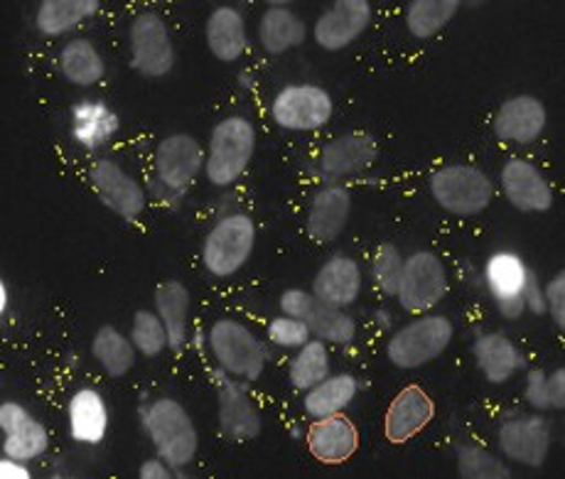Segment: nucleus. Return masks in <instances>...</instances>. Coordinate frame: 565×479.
Wrapping results in <instances>:
<instances>
[{
	"mask_svg": "<svg viewBox=\"0 0 565 479\" xmlns=\"http://www.w3.org/2000/svg\"><path fill=\"white\" fill-rule=\"evenodd\" d=\"M140 426L156 448V455L182 477V470L194 462L200 450V433L190 411L178 398L160 396L140 406Z\"/></svg>",
	"mask_w": 565,
	"mask_h": 479,
	"instance_id": "f257e3e1",
	"label": "nucleus"
},
{
	"mask_svg": "<svg viewBox=\"0 0 565 479\" xmlns=\"http://www.w3.org/2000/svg\"><path fill=\"white\" fill-rule=\"evenodd\" d=\"M256 152V126L242 114L224 116L210 130L206 140L204 178L214 188H232L246 168L252 166Z\"/></svg>",
	"mask_w": 565,
	"mask_h": 479,
	"instance_id": "f03ea898",
	"label": "nucleus"
},
{
	"mask_svg": "<svg viewBox=\"0 0 565 479\" xmlns=\"http://www.w3.org/2000/svg\"><path fill=\"white\" fill-rule=\"evenodd\" d=\"M428 190L443 212L460 220L480 216L494 200L492 178L472 162H450L438 168L428 180Z\"/></svg>",
	"mask_w": 565,
	"mask_h": 479,
	"instance_id": "7ed1b4c3",
	"label": "nucleus"
},
{
	"mask_svg": "<svg viewBox=\"0 0 565 479\" xmlns=\"http://www.w3.org/2000/svg\"><path fill=\"white\" fill-rule=\"evenodd\" d=\"M455 324L445 315H416V320L401 324L386 342V359L401 372L428 366L452 344Z\"/></svg>",
	"mask_w": 565,
	"mask_h": 479,
	"instance_id": "20e7f679",
	"label": "nucleus"
},
{
	"mask_svg": "<svg viewBox=\"0 0 565 479\" xmlns=\"http://www.w3.org/2000/svg\"><path fill=\"white\" fill-rule=\"evenodd\" d=\"M206 344L214 356V364L234 379L254 384L266 372L268 352L256 332L242 320L222 318L214 320L206 332Z\"/></svg>",
	"mask_w": 565,
	"mask_h": 479,
	"instance_id": "39448f33",
	"label": "nucleus"
},
{
	"mask_svg": "<svg viewBox=\"0 0 565 479\" xmlns=\"http://www.w3.org/2000/svg\"><path fill=\"white\" fill-rule=\"evenodd\" d=\"M256 248V222L244 212L224 214L202 242V266L214 278H232L242 270Z\"/></svg>",
	"mask_w": 565,
	"mask_h": 479,
	"instance_id": "423d86ee",
	"label": "nucleus"
},
{
	"mask_svg": "<svg viewBox=\"0 0 565 479\" xmlns=\"http://www.w3.org/2000/svg\"><path fill=\"white\" fill-rule=\"evenodd\" d=\"M130 70L146 79H162L178 64L175 42L166 18L156 10H143L128 25Z\"/></svg>",
	"mask_w": 565,
	"mask_h": 479,
	"instance_id": "0eeeda50",
	"label": "nucleus"
},
{
	"mask_svg": "<svg viewBox=\"0 0 565 479\" xmlns=\"http://www.w3.org/2000/svg\"><path fill=\"white\" fill-rule=\"evenodd\" d=\"M448 288L450 278L443 258L436 252L420 248L404 258L394 298L408 315H426L438 308L440 300L448 296Z\"/></svg>",
	"mask_w": 565,
	"mask_h": 479,
	"instance_id": "6e6552de",
	"label": "nucleus"
},
{
	"mask_svg": "<svg viewBox=\"0 0 565 479\" xmlns=\"http://www.w3.org/2000/svg\"><path fill=\"white\" fill-rule=\"evenodd\" d=\"M334 102L320 84H286L270 102V118L280 130L312 134L332 121Z\"/></svg>",
	"mask_w": 565,
	"mask_h": 479,
	"instance_id": "1a4fd4ad",
	"label": "nucleus"
},
{
	"mask_svg": "<svg viewBox=\"0 0 565 479\" xmlns=\"http://www.w3.org/2000/svg\"><path fill=\"white\" fill-rule=\"evenodd\" d=\"M204 146L192 134H168L153 152V175L160 190L180 200L204 172Z\"/></svg>",
	"mask_w": 565,
	"mask_h": 479,
	"instance_id": "9d476101",
	"label": "nucleus"
},
{
	"mask_svg": "<svg viewBox=\"0 0 565 479\" xmlns=\"http://www.w3.org/2000/svg\"><path fill=\"white\" fill-rule=\"evenodd\" d=\"M220 433L230 443H252L264 433V416L248 394L246 381L234 379L220 366L212 372Z\"/></svg>",
	"mask_w": 565,
	"mask_h": 479,
	"instance_id": "9b49d317",
	"label": "nucleus"
},
{
	"mask_svg": "<svg viewBox=\"0 0 565 479\" xmlns=\"http://www.w3.org/2000/svg\"><path fill=\"white\" fill-rule=\"evenodd\" d=\"M497 445L502 457L519 467L539 470L546 465L553 445L551 421L541 413H512L497 428Z\"/></svg>",
	"mask_w": 565,
	"mask_h": 479,
	"instance_id": "f8f14e48",
	"label": "nucleus"
},
{
	"mask_svg": "<svg viewBox=\"0 0 565 479\" xmlns=\"http://www.w3.org/2000/svg\"><path fill=\"white\" fill-rule=\"evenodd\" d=\"M379 160V140L366 130H350L328 140L315 158V172L330 184L372 170Z\"/></svg>",
	"mask_w": 565,
	"mask_h": 479,
	"instance_id": "ddd939ff",
	"label": "nucleus"
},
{
	"mask_svg": "<svg viewBox=\"0 0 565 479\" xmlns=\"http://www.w3.org/2000/svg\"><path fill=\"white\" fill-rule=\"evenodd\" d=\"M89 182L106 210L121 216L124 222H136L146 212L148 192L121 162L111 158L96 160L89 168Z\"/></svg>",
	"mask_w": 565,
	"mask_h": 479,
	"instance_id": "4468645a",
	"label": "nucleus"
},
{
	"mask_svg": "<svg viewBox=\"0 0 565 479\" xmlns=\"http://www.w3.org/2000/svg\"><path fill=\"white\" fill-rule=\"evenodd\" d=\"M526 260L514 252H497L484 260L482 278L494 300V308L504 320H519L526 312L524 286L529 278Z\"/></svg>",
	"mask_w": 565,
	"mask_h": 479,
	"instance_id": "2eb2a0df",
	"label": "nucleus"
},
{
	"mask_svg": "<svg viewBox=\"0 0 565 479\" xmlns=\"http://www.w3.org/2000/svg\"><path fill=\"white\" fill-rule=\"evenodd\" d=\"M374 10L369 0H337L315 20L312 40L324 52L352 47L372 25Z\"/></svg>",
	"mask_w": 565,
	"mask_h": 479,
	"instance_id": "dca6fc26",
	"label": "nucleus"
},
{
	"mask_svg": "<svg viewBox=\"0 0 565 479\" xmlns=\"http://www.w3.org/2000/svg\"><path fill=\"white\" fill-rule=\"evenodd\" d=\"M499 188L507 202L521 214H543L553 210V188L539 166L526 158H509L499 170Z\"/></svg>",
	"mask_w": 565,
	"mask_h": 479,
	"instance_id": "f3484780",
	"label": "nucleus"
},
{
	"mask_svg": "<svg viewBox=\"0 0 565 479\" xmlns=\"http://www.w3.org/2000/svg\"><path fill=\"white\" fill-rule=\"evenodd\" d=\"M548 126V111L539 96L514 94L499 104L492 118V130L502 143L531 146Z\"/></svg>",
	"mask_w": 565,
	"mask_h": 479,
	"instance_id": "a211bd4d",
	"label": "nucleus"
},
{
	"mask_svg": "<svg viewBox=\"0 0 565 479\" xmlns=\"http://www.w3.org/2000/svg\"><path fill=\"white\" fill-rule=\"evenodd\" d=\"M0 430H3V455L13 460L32 462L50 450L47 426L18 401L0 404Z\"/></svg>",
	"mask_w": 565,
	"mask_h": 479,
	"instance_id": "6ab92c4d",
	"label": "nucleus"
},
{
	"mask_svg": "<svg viewBox=\"0 0 565 479\" xmlns=\"http://www.w3.org/2000/svg\"><path fill=\"white\" fill-rule=\"evenodd\" d=\"M436 418V401L426 388L408 384L391 398L384 413V438L391 445H406L426 430Z\"/></svg>",
	"mask_w": 565,
	"mask_h": 479,
	"instance_id": "aec40b11",
	"label": "nucleus"
},
{
	"mask_svg": "<svg viewBox=\"0 0 565 479\" xmlns=\"http://www.w3.org/2000/svg\"><path fill=\"white\" fill-rule=\"evenodd\" d=\"M352 202V192L344 184H322L312 194L306 216V234L310 242L318 246L334 244L350 224Z\"/></svg>",
	"mask_w": 565,
	"mask_h": 479,
	"instance_id": "412c9836",
	"label": "nucleus"
},
{
	"mask_svg": "<svg viewBox=\"0 0 565 479\" xmlns=\"http://www.w3.org/2000/svg\"><path fill=\"white\" fill-rule=\"evenodd\" d=\"M364 290V274L360 260L334 254L318 268V274L312 278L310 292L324 305L332 308H352V305L362 298Z\"/></svg>",
	"mask_w": 565,
	"mask_h": 479,
	"instance_id": "4be33fe9",
	"label": "nucleus"
},
{
	"mask_svg": "<svg viewBox=\"0 0 565 479\" xmlns=\"http://www.w3.org/2000/svg\"><path fill=\"white\" fill-rule=\"evenodd\" d=\"M306 440L310 455L320 465H344L360 450V430L344 413L315 418Z\"/></svg>",
	"mask_w": 565,
	"mask_h": 479,
	"instance_id": "5701e85b",
	"label": "nucleus"
},
{
	"mask_svg": "<svg viewBox=\"0 0 565 479\" xmlns=\"http://www.w3.org/2000/svg\"><path fill=\"white\" fill-rule=\"evenodd\" d=\"M111 428V413L99 388L82 386L67 401V430L79 445H102Z\"/></svg>",
	"mask_w": 565,
	"mask_h": 479,
	"instance_id": "b1692460",
	"label": "nucleus"
},
{
	"mask_svg": "<svg viewBox=\"0 0 565 479\" xmlns=\"http://www.w3.org/2000/svg\"><path fill=\"white\" fill-rule=\"evenodd\" d=\"M472 356L480 374L489 384L502 386L512 381L519 372H524L529 359L519 350L514 340H509L504 332H482L475 337Z\"/></svg>",
	"mask_w": 565,
	"mask_h": 479,
	"instance_id": "393cba45",
	"label": "nucleus"
},
{
	"mask_svg": "<svg viewBox=\"0 0 565 479\" xmlns=\"http://www.w3.org/2000/svg\"><path fill=\"white\" fill-rule=\"evenodd\" d=\"M204 42L214 60L238 62L248 50L246 15L236 6H216L204 23Z\"/></svg>",
	"mask_w": 565,
	"mask_h": 479,
	"instance_id": "a878e982",
	"label": "nucleus"
},
{
	"mask_svg": "<svg viewBox=\"0 0 565 479\" xmlns=\"http://www.w3.org/2000/svg\"><path fill=\"white\" fill-rule=\"evenodd\" d=\"M74 143L84 150H99L121 130V118L102 99H82L70 108Z\"/></svg>",
	"mask_w": 565,
	"mask_h": 479,
	"instance_id": "bb28decb",
	"label": "nucleus"
},
{
	"mask_svg": "<svg viewBox=\"0 0 565 479\" xmlns=\"http://www.w3.org/2000/svg\"><path fill=\"white\" fill-rule=\"evenodd\" d=\"M308 40V23L302 20L296 10L280 3H270L258 20V42L270 57L286 54Z\"/></svg>",
	"mask_w": 565,
	"mask_h": 479,
	"instance_id": "cd10ccee",
	"label": "nucleus"
},
{
	"mask_svg": "<svg viewBox=\"0 0 565 479\" xmlns=\"http://www.w3.org/2000/svg\"><path fill=\"white\" fill-rule=\"evenodd\" d=\"M156 312L160 315L162 324L168 330V350L180 352L190 340V310L192 296L190 288L182 280L168 278L156 288Z\"/></svg>",
	"mask_w": 565,
	"mask_h": 479,
	"instance_id": "c85d7f7f",
	"label": "nucleus"
},
{
	"mask_svg": "<svg viewBox=\"0 0 565 479\" xmlns=\"http://www.w3.org/2000/svg\"><path fill=\"white\" fill-rule=\"evenodd\" d=\"M57 70L67 84L89 89L106 76V60L89 38H74L60 50Z\"/></svg>",
	"mask_w": 565,
	"mask_h": 479,
	"instance_id": "c756f323",
	"label": "nucleus"
},
{
	"mask_svg": "<svg viewBox=\"0 0 565 479\" xmlns=\"http://www.w3.org/2000/svg\"><path fill=\"white\" fill-rule=\"evenodd\" d=\"M99 10V0H42L35 10V28L47 40L64 38Z\"/></svg>",
	"mask_w": 565,
	"mask_h": 479,
	"instance_id": "7c9ffc66",
	"label": "nucleus"
},
{
	"mask_svg": "<svg viewBox=\"0 0 565 479\" xmlns=\"http://www.w3.org/2000/svg\"><path fill=\"white\" fill-rule=\"evenodd\" d=\"M356 394H360V381H356L354 374H330L318 386L306 391V396H302V411L312 421L334 416V413H344L350 408Z\"/></svg>",
	"mask_w": 565,
	"mask_h": 479,
	"instance_id": "2f4dec72",
	"label": "nucleus"
},
{
	"mask_svg": "<svg viewBox=\"0 0 565 479\" xmlns=\"http://www.w3.org/2000/svg\"><path fill=\"white\" fill-rule=\"evenodd\" d=\"M92 356L108 379H124L126 374L134 372L138 362V350L128 334L114 328V324H102L92 337Z\"/></svg>",
	"mask_w": 565,
	"mask_h": 479,
	"instance_id": "473e14b6",
	"label": "nucleus"
},
{
	"mask_svg": "<svg viewBox=\"0 0 565 479\" xmlns=\"http://www.w3.org/2000/svg\"><path fill=\"white\" fill-rule=\"evenodd\" d=\"M460 13V0H413L406 8V30L411 38L430 40L452 23Z\"/></svg>",
	"mask_w": 565,
	"mask_h": 479,
	"instance_id": "72a5a7b5",
	"label": "nucleus"
},
{
	"mask_svg": "<svg viewBox=\"0 0 565 479\" xmlns=\"http://www.w3.org/2000/svg\"><path fill=\"white\" fill-rule=\"evenodd\" d=\"M308 328L315 340H322L324 344H354L356 340V320L342 308H332V305L315 302L310 315L306 318Z\"/></svg>",
	"mask_w": 565,
	"mask_h": 479,
	"instance_id": "f704fd0d",
	"label": "nucleus"
},
{
	"mask_svg": "<svg viewBox=\"0 0 565 479\" xmlns=\"http://www.w3.org/2000/svg\"><path fill=\"white\" fill-rule=\"evenodd\" d=\"M330 376V352L328 344L322 340H310L298 350V354L290 359L288 364V379L292 388L306 394L308 388L318 386L322 379Z\"/></svg>",
	"mask_w": 565,
	"mask_h": 479,
	"instance_id": "c9c22d12",
	"label": "nucleus"
},
{
	"mask_svg": "<svg viewBox=\"0 0 565 479\" xmlns=\"http://www.w3.org/2000/svg\"><path fill=\"white\" fill-rule=\"evenodd\" d=\"M526 404L539 411H563L565 408V369L558 366L548 374L546 369H529L524 386Z\"/></svg>",
	"mask_w": 565,
	"mask_h": 479,
	"instance_id": "e433bc0d",
	"label": "nucleus"
},
{
	"mask_svg": "<svg viewBox=\"0 0 565 479\" xmlns=\"http://www.w3.org/2000/svg\"><path fill=\"white\" fill-rule=\"evenodd\" d=\"M458 475L462 479H512L514 472L502 457L475 443L458 445Z\"/></svg>",
	"mask_w": 565,
	"mask_h": 479,
	"instance_id": "4c0bfd02",
	"label": "nucleus"
},
{
	"mask_svg": "<svg viewBox=\"0 0 565 479\" xmlns=\"http://www.w3.org/2000/svg\"><path fill=\"white\" fill-rule=\"evenodd\" d=\"M128 337L138 350V354L146 359H156L168 350V330L156 310H146V308L136 310Z\"/></svg>",
	"mask_w": 565,
	"mask_h": 479,
	"instance_id": "58836bf2",
	"label": "nucleus"
},
{
	"mask_svg": "<svg viewBox=\"0 0 565 479\" xmlns=\"http://www.w3.org/2000/svg\"><path fill=\"white\" fill-rule=\"evenodd\" d=\"M404 254L401 248L391 242H382L374 248L372 256V280L376 290H382L386 298L396 296L401 268H404Z\"/></svg>",
	"mask_w": 565,
	"mask_h": 479,
	"instance_id": "ea45409f",
	"label": "nucleus"
},
{
	"mask_svg": "<svg viewBox=\"0 0 565 479\" xmlns=\"http://www.w3.org/2000/svg\"><path fill=\"white\" fill-rule=\"evenodd\" d=\"M266 337L270 344L280 347V350H300L302 344L312 340V332L308 322L288 318V315H278V318L268 322Z\"/></svg>",
	"mask_w": 565,
	"mask_h": 479,
	"instance_id": "a19ab883",
	"label": "nucleus"
},
{
	"mask_svg": "<svg viewBox=\"0 0 565 479\" xmlns=\"http://www.w3.org/2000/svg\"><path fill=\"white\" fill-rule=\"evenodd\" d=\"M543 298H546V315L558 324V330H565V270H558L546 286H543Z\"/></svg>",
	"mask_w": 565,
	"mask_h": 479,
	"instance_id": "79ce46f5",
	"label": "nucleus"
},
{
	"mask_svg": "<svg viewBox=\"0 0 565 479\" xmlns=\"http://www.w3.org/2000/svg\"><path fill=\"white\" fill-rule=\"evenodd\" d=\"M315 302H318V298H315L310 290H302V288L282 290L280 298H278L280 315H288V318H296V320H302V322H306Z\"/></svg>",
	"mask_w": 565,
	"mask_h": 479,
	"instance_id": "37998d69",
	"label": "nucleus"
},
{
	"mask_svg": "<svg viewBox=\"0 0 565 479\" xmlns=\"http://www.w3.org/2000/svg\"><path fill=\"white\" fill-rule=\"evenodd\" d=\"M524 305L531 315L543 318L546 315V298H543V286L539 283V276L534 270H529L526 286H524Z\"/></svg>",
	"mask_w": 565,
	"mask_h": 479,
	"instance_id": "c03bdc74",
	"label": "nucleus"
},
{
	"mask_svg": "<svg viewBox=\"0 0 565 479\" xmlns=\"http://www.w3.org/2000/svg\"><path fill=\"white\" fill-rule=\"evenodd\" d=\"M140 479H178L180 472L162 460V457H148V460L138 467Z\"/></svg>",
	"mask_w": 565,
	"mask_h": 479,
	"instance_id": "a18cd8bd",
	"label": "nucleus"
},
{
	"mask_svg": "<svg viewBox=\"0 0 565 479\" xmlns=\"http://www.w3.org/2000/svg\"><path fill=\"white\" fill-rule=\"evenodd\" d=\"M0 477L3 479H30L32 472L28 462H20V460H13V457L3 455L0 457Z\"/></svg>",
	"mask_w": 565,
	"mask_h": 479,
	"instance_id": "49530a36",
	"label": "nucleus"
},
{
	"mask_svg": "<svg viewBox=\"0 0 565 479\" xmlns=\"http://www.w3.org/2000/svg\"><path fill=\"white\" fill-rule=\"evenodd\" d=\"M8 308H10V292H8V280H0V312H3V318H8Z\"/></svg>",
	"mask_w": 565,
	"mask_h": 479,
	"instance_id": "de8ad7c7",
	"label": "nucleus"
}]
</instances>
